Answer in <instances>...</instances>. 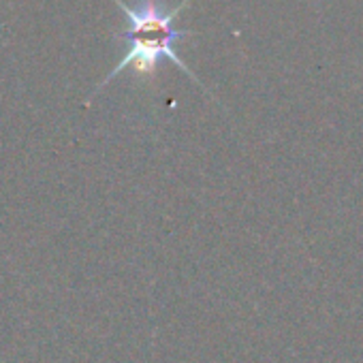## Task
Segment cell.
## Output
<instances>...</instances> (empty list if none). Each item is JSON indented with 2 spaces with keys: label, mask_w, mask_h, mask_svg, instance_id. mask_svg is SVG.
I'll return each instance as SVG.
<instances>
[{
  "label": "cell",
  "mask_w": 363,
  "mask_h": 363,
  "mask_svg": "<svg viewBox=\"0 0 363 363\" xmlns=\"http://www.w3.org/2000/svg\"><path fill=\"white\" fill-rule=\"evenodd\" d=\"M113 3L122 9V13L126 16V24H128L124 30L116 35V39L126 43L128 50L122 56V60L113 67V71H109V75L90 94L88 103L99 90H103L113 77H118L126 69H133L135 77L139 79H152L162 60H171L175 67H179L182 73L189 75L201 86L197 75L177 56V50H175V43L193 35L186 28L173 26L177 16L191 5V0H182L173 9H164L162 0H135V5H126L124 0H113Z\"/></svg>",
  "instance_id": "6da1fadb"
}]
</instances>
